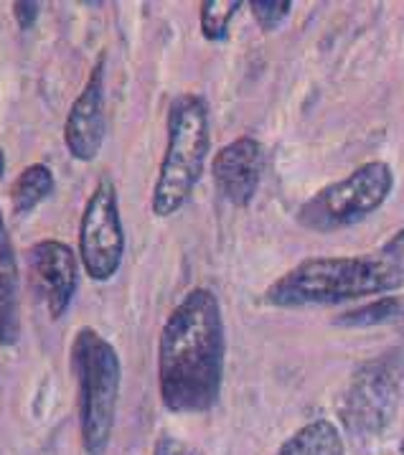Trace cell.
<instances>
[{
    "label": "cell",
    "mask_w": 404,
    "mask_h": 455,
    "mask_svg": "<svg viewBox=\"0 0 404 455\" xmlns=\"http://www.w3.org/2000/svg\"><path fill=\"white\" fill-rule=\"evenodd\" d=\"M226 331L219 298L194 288L170 310L158 339V389L170 412H209L221 395Z\"/></svg>",
    "instance_id": "1"
},
{
    "label": "cell",
    "mask_w": 404,
    "mask_h": 455,
    "mask_svg": "<svg viewBox=\"0 0 404 455\" xmlns=\"http://www.w3.org/2000/svg\"><path fill=\"white\" fill-rule=\"evenodd\" d=\"M404 288V262L392 257H311L275 280L265 300L277 308L331 306Z\"/></svg>",
    "instance_id": "2"
},
{
    "label": "cell",
    "mask_w": 404,
    "mask_h": 455,
    "mask_svg": "<svg viewBox=\"0 0 404 455\" xmlns=\"http://www.w3.org/2000/svg\"><path fill=\"white\" fill-rule=\"evenodd\" d=\"M211 146L209 105L202 94H178L168 108V143L153 188V214L173 217L199 186Z\"/></svg>",
    "instance_id": "3"
},
{
    "label": "cell",
    "mask_w": 404,
    "mask_h": 455,
    "mask_svg": "<svg viewBox=\"0 0 404 455\" xmlns=\"http://www.w3.org/2000/svg\"><path fill=\"white\" fill-rule=\"evenodd\" d=\"M72 371L79 392V430L87 455H105L115 430L123 366L110 341L94 328H79L72 341Z\"/></svg>",
    "instance_id": "4"
},
{
    "label": "cell",
    "mask_w": 404,
    "mask_h": 455,
    "mask_svg": "<svg viewBox=\"0 0 404 455\" xmlns=\"http://www.w3.org/2000/svg\"><path fill=\"white\" fill-rule=\"evenodd\" d=\"M394 188V173L384 161L359 165L351 176L329 183L297 212V224L311 232H338L374 214Z\"/></svg>",
    "instance_id": "5"
},
{
    "label": "cell",
    "mask_w": 404,
    "mask_h": 455,
    "mask_svg": "<svg viewBox=\"0 0 404 455\" xmlns=\"http://www.w3.org/2000/svg\"><path fill=\"white\" fill-rule=\"evenodd\" d=\"M125 257V229L117 206V188L110 176H102L79 221V259L94 283H107L120 270Z\"/></svg>",
    "instance_id": "6"
},
{
    "label": "cell",
    "mask_w": 404,
    "mask_h": 455,
    "mask_svg": "<svg viewBox=\"0 0 404 455\" xmlns=\"http://www.w3.org/2000/svg\"><path fill=\"white\" fill-rule=\"evenodd\" d=\"M397 371L384 362L367 364L351 382L344 419L361 435L382 433L397 410Z\"/></svg>",
    "instance_id": "7"
},
{
    "label": "cell",
    "mask_w": 404,
    "mask_h": 455,
    "mask_svg": "<svg viewBox=\"0 0 404 455\" xmlns=\"http://www.w3.org/2000/svg\"><path fill=\"white\" fill-rule=\"evenodd\" d=\"M26 265L34 291L44 298L51 318H61L72 306L79 283V265L72 247L59 239H41L28 247Z\"/></svg>",
    "instance_id": "8"
},
{
    "label": "cell",
    "mask_w": 404,
    "mask_h": 455,
    "mask_svg": "<svg viewBox=\"0 0 404 455\" xmlns=\"http://www.w3.org/2000/svg\"><path fill=\"white\" fill-rule=\"evenodd\" d=\"M64 143L72 158L92 164L105 143V56L94 64L90 79L74 100L64 125Z\"/></svg>",
    "instance_id": "9"
},
{
    "label": "cell",
    "mask_w": 404,
    "mask_h": 455,
    "mask_svg": "<svg viewBox=\"0 0 404 455\" xmlns=\"http://www.w3.org/2000/svg\"><path fill=\"white\" fill-rule=\"evenodd\" d=\"M211 176L219 194L229 204L250 206L257 196L262 179V146L250 135L232 140L214 156Z\"/></svg>",
    "instance_id": "10"
},
{
    "label": "cell",
    "mask_w": 404,
    "mask_h": 455,
    "mask_svg": "<svg viewBox=\"0 0 404 455\" xmlns=\"http://www.w3.org/2000/svg\"><path fill=\"white\" fill-rule=\"evenodd\" d=\"M19 336V262L0 212V347H13Z\"/></svg>",
    "instance_id": "11"
},
{
    "label": "cell",
    "mask_w": 404,
    "mask_h": 455,
    "mask_svg": "<svg viewBox=\"0 0 404 455\" xmlns=\"http://www.w3.org/2000/svg\"><path fill=\"white\" fill-rule=\"evenodd\" d=\"M277 455H346L341 430L331 419H313L282 443Z\"/></svg>",
    "instance_id": "12"
},
{
    "label": "cell",
    "mask_w": 404,
    "mask_h": 455,
    "mask_svg": "<svg viewBox=\"0 0 404 455\" xmlns=\"http://www.w3.org/2000/svg\"><path fill=\"white\" fill-rule=\"evenodd\" d=\"M54 191V173L51 168L44 164H31L20 171L19 181L13 183L11 201H13V212L16 214H28L31 209H36L41 201L46 199Z\"/></svg>",
    "instance_id": "13"
},
{
    "label": "cell",
    "mask_w": 404,
    "mask_h": 455,
    "mask_svg": "<svg viewBox=\"0 0 404 455\" xmlns=\"http://www.w3.org/2000/svg\"><path fill=\"white\" fill-rule=\"evenodd\" d=\"M404 315V298H382V300H374V303H367L361 308L349 310L344 315H338V326H379V323H389L394 318Z\"/></svg>",
    "instance_id": "14"
},
{
    "label": "cell",
    "mask_w": 404,
    "mask_h": 455,
    "mask_svg": "<svg viewBox=\"0 0 404 455\" xmlns=\"http://www.w3.org/2000/svg\"><path fill=\"white\" fill-rule=\"evenodd\" d=\"M244 3L242 0H203L202 34L209 41H224L229 36V26Z\"/></svg>",
    "instance_id": "15"
},
{
    "label": "cell",
    "mask_w": 404,
    "mask_h": 455,
    "mask_svg": "<svg viewBox=\"0 0 404 455\" xmlns=\"http://www.w3.org/2000/svg\"><path fill=\"white\" fill-rule=\"evenodd\" d=\"M250 8L262 31H275L277 26L290 16L293 3L290 0H252Z\"/></svg>",
    "instance_id": "16"
},
{
    "label": "cell",
    "mask_w": 404,
    "mask_h": 455,
    "mask_svg": "<svg viewBox=\"0 0 404 455\" xmlns=\"http://www.w3.org/2000/svg\"><path fill=\"white\" fill-rule=\"evenodd\" d=\"M153 455H194L191 453V448L186 445L184 440H178V437L173 435H161L158 437V443H155V451Z\"/></svg>",
    "instance_id": "17"
},
{
    "label": "cell",
    "mask_w": 404,
    "mask_h": 455,
    "mask_svg": "<svg viewBox=\"0 0 404 455\" xmlns=\"http://www.w3.org/2000/svg\"><path fill=\"white\" fill-rule=\"evenodd\" d=\"M13 13L19 20V28L28 31L38 20V3H13Z\"/></svg>",
    "instance_id": "18"
},
{
    "label": "cell",
    "mask_w": 404,
    "mask_h": 455,
    "mask_svg": "<svg viewBox=\"0 0 404 455\" xmlns=\"http://www.w3.org/2000/svg\"><path fill=\"white\" fill-rule=\"evenodd\" d=\"M382 252H384V257H392V259H402L404 262V229L402 232H397L394 237L386 242L384 247H382Z\"/></svg>",
    "instance_id": "19"
},
{
    "label": "cell",
    "mask_w": 404,
    "mask_h": 455,
    "mask_svg": "<svg viewBox=\"0 0 404 455\" xmlns=\"http://www.w3.org/2000/svg\"><path fill=\"white\" fill-rule=\"evenodd\" d=\"M5 173V156H3V148H0V176Z\"/></svg>",
    "instance_id": "20"
},
{
    "label": "cell",
    "mask_w": 404,
    "mask_h": 455,
    "mask_svg": "<svg viewBox=\"0 0 404 455\" xmlns=\"http://www.w3.org/2000/svg\"><path fill=\"white\" fill-rule=\"evenodd\" d=\"M402 451H404V443H402Z\"/></svg>",
    "instance_id": "21"
}]
</instances>
